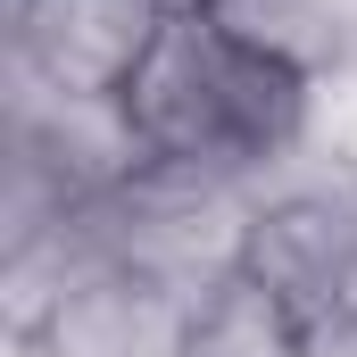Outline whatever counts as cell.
<instances>
[{"mask_svg": "<svg viewBox=\"0 0 357 357\" xmlns=\"http://www.w3.org/2000/svg\"><path fill=\"white\" fill-rule=\"evenodd\" d=\"M175 357H307V324L274 299L258 274L225 266L216 282H199L183 299Z\"/></svg>", "mask_w": 357, "mask_h": 357, "instance_id": "cell-4", "label": "cell"}, {"mask_svg": "<svg viewBox=\"0 0 357 357\" xmlns=\"http://www.w3.org/2000/svg\"><path fill=\"white\" fill-rule=\"evenodd\" d=\"M125 116L158 167H191V175H225L258 191L274 167H291L324 133V91L291 75L282 59L250 50L216 17H167L125 91Z\"/></svg>", "mask_w": 357, "mask_h": 357, "instance_id": "cell-1", "label": "cell"}, {"mask_svg": "<svg viewBox=\"0 0 357 357\" xmlns=\"http://www.w3.org/2000/svg\"><path fill=\"white\" fill-rule=\"evenodd\" d=\"M150 8H158V17H208L216 0H150Z\"/></svg>", "mask_w": 357, "mask_h": 357, "instance_id": "cell-5", "label": "cell"}, {"mask_svg": "<svg viewBox=\"0 0 357 357\" xmlns=\"http://www.w3.org/2000/svg\"><path fill=\"white\" fill-rule=\"evenodd\" d=\"M241 274H258L307 333L357 316V150L316 133L250 191Z\"/></svg>", "mask_w": 357, "mask_h": 357, "instance_id": "cell-2", "label": "cell"}, {"mask_svg": "<svg viewBox=\"0 0 357 357\" xmlns=\"http://www.w3.org/2000/svg\"><path fill=\"white\" fill-rule=\"evenodd\" d=\"M150 0H0V75L42 91H84L125 100L150 42H158Z\"/></svg>", "mask_w": 357, "mask_h": 357, "instance_id": "cell-3", "label": "cell"}]
</instances>
